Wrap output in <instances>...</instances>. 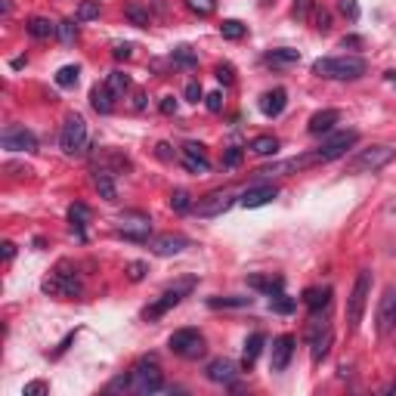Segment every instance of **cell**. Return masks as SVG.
Masks as SVG:
<instances>
[{
    "label": "cell",
    "mask_w": 396,
    "mask_h": 396,
    "mask_svg": "<svg viewBox=\"0 0 396 396\" xmlns=\"http://www.w3.org/2000/svg\"><path fill=\"white\" fill-rule=\"evenodd\" d=\"M316 31H332V16H328V10H316Z\"/></svg>",
    "instance_id": "cell-45"
},
{
    "label": "cell",
    "mask_w": 396,
    "mask_h": 396,
    "mask_svg": "<svg viewBox=\"0 0 396 396\" xmlns=\"http://www.w3.org/2000/svg\"><path fill=\"white\" fill-rule=\"evenodd\" d=\"M149 229H152V220L143 210H124L118 217V235H124L130 242H149Z\"/></svg>",
    "instance_id": "cell-8"
},
{
    "label": "cell",
    "mask_w": 396,
    "mask_h": 396,
    "mask_svg": "<svg viewBox=\"0 0 396 396\" xmlns=\"http://www.w3.org/2000/svg\"><path fill=\"white\" fill-rule=\"evenodd\" d=\"M168 347H170V353L180 356V359H198V356H204V338L195 328H180V332H174Z\"/></svg>",
    "instance_id": "cell-7"
},
{
    "label": "cell",
    "mask_w": 396,
    "mask_h": 396,
    "mask_svg": "<svg viewBox=\"0 0 396 396\" xmlns=\"http://www.w3.org/2000/svg\"><path fill=\"white\" fill-rule=\"evenodd\" d=\"M368 294H372V273L362 269L353 282V291L347 297V328L356 332L362 322V313H366V303H368Z\"/></svg>",
    "instance_id": "cell-2"
},
{
    "label": "cell",
    "mask_w": 396,
    "mask_h": 396,
    "mask_svg": "<svg viewBox=\"0 0 396 396\" xmlns=\"http://www.w3.org/2000/svg\"><path fill=\"white\" fill-rule=\"evenodd\" d=\"M276 195H279V189H276L273 183H260V186L245 189L242 198H239V204L242 208H263V204H269Z\"/></svg>",
    "instance_id": "cell-19"
},
{
    "label": "cell",
    "mask_w": 396,
    "mask_h": 396,
    "mask_svg": "<svg viewBox=\"0 0 396 396\" xmlns=\"http://www.w3.org/2000/svg\"><path fill=\"white\" fill-rule=\"evenodd\" d=\"M186 6L198 16H210L217 10V0H186Z\"/></svg>",
    "instance_id": "cell-40"
},
{
    "label": "cell",
    "mask_w": 396,
    "mask_h": 396,
    "mask_svg": "<svg viewBox=\"0 0 396 396\" xmlns=\"http://www.w3.org/2000/svg\"><path fill=\"white\" fill-rule=\"evenodd\" d=\"M0 254H3V260H12V257H16V245H12V242H3V245H0Z\"/></svg>",
    "instance_id": "cell-54"
},
{
    "label": "cell",
    "mask_w": 396,
    "mask_h": 396,
    "mask_svg": "<svg viewBox=\"0 0 396 396\" xmlns=\"http://www.w3.org/2000/svg\"><path fill=\"white\" fill-rule=\"evenodd\" d=\"M105 87H109L111 96H124L127 93V87H130V78L124 75V71H111V75L105 78Z\"/></svg>",
    "instance_id": "cell-32"
},
{
    "label": "cell",
    "mask_w": 396,
    "mask_h": 396,
    "mask_svg": "<svg viewBox=\"0 0 396 396\" xmlns=\"http://www.w3.org/2000/svg\"><path fill=\"white\" fill-rule=\"evenodd\" d=\"M297 62H300V50L279 47L267 53V65H273V69H285V65H297Z\"/></svg>",
    "instance_id": "cell-24"
},
{
    "label": "cell",
    "mask_w": 396,
    "mask_h": 396,
    "mask_svg": "<svg viewBox=\"0 0 396 396\" xmlns=\"http://www.w3.org/2000/svg\"><path fill=\"white\" fill-rule=\"evenodd\" d=\"M59 146L65 155H84L87 152V124L81 115H69L62 124V134H59Z\"/></svg>",
    "instance_id": "cell-5"
},
{
    "label": "cell",
    "mask_w": 396,
    "mask_h": 396,
    "mask_svg": "<svg viewBox=\"0 0 396 396\" xmlns=\"http://www.w3.org/2000/svg\"><path fill=\"white\" fill-rule=\"evenodd\" d=\"M170 208H174L177 214H186V210L192 208V198H189L186 189H177V192L170 195Z\"/></svg>",
    "instance_id": "cell-37"
},
{
    "label": "cell",
    "mask_w": 396,
    "mask_h": 396,
    "mask_svg": "<svg viewBox=\"0 0 396 396\" xmlns=\"http://www.w3.org/2000/svg\"><path fill=\"white\" fill-rule=\"evenodd\" d=\"M341 44H344V47H359V37H344Z\"/></svg>",
    "instance_id": "cell-55"
},
{
    "label": "cell",
    "mask_w": 396,
    "mask_h": 396,
    "mask_svg": "<svg viewBox=\"0 0 396 396\" xmlns=\"http://www.w3.org/2000/svg\"><path fill=\"white\" fill-rule=\"evenodd\" d=\"M99 16V0H81L78 6V22H90V19Z\"/></svg>",
    "instance_id": "cell-38"
},
{
    "label": "cell",
    "mask_w": 396,
    "mask_h": 396,
    "mask_svg": "<svg viewBox=\"0 0 396 396\" xmlns=\"http://www.w3.org/2000/svg\"><path fill=\"white\" fill-rule=\"evenodd\" d=\"M393 328H396V288L390 285L378 303V334L387 338Z\"/></svg>",
    "instance_id": "cell-14"
},
{
    "label": "cell",
    "mask_w": 396,
    "mask_h": 396,
    "mask_svg": "<svg viewBox=\"0 0 396 396\" xmlns=\"http://www.w3.org/2000/svg\"><path fill=\"white\" fill-rule=\"evenodd\" d=\"M387 81H390L393 87H396V71H387Z\"/></svg>",
    "instance_id": "cell-56"
},
{
    "label": "cell",
    "mask_w": 396,
    "mask_h": 396,
    "mask_svg": "<svg viewBox=\"0 0 396 396\" xmlns=\"http://www.w3.org/2000/svg\"><path fill=\"white\" fill-rule=\"evenodd\" d=\"M251 152L254 155H276L279 152V140L276 136H257V140H251Z\"/></svg>",
    "instance_id": "cell-33"
},
{
    "label": "cell",
    "mask_w": 396,
    "mask_h": 396,
    "mask_svg": "<svg viewBox=\"0 0 396 396\" xmlns=\"http://www.w3.org/2000/svg\"><path fill=\"white\" fill-rule=\"evenodd\" d=\"M174 62H180V65H195L198 62V56L189 47H177L174 50Z\"/></svg>",
    "instance_id": "cell-43"
},
{
    "label": "cell",
    "mask_w": 396,
    "mask_h": 396,
    "mask_svg": "<svg viewBox=\"0 0 396 396\" xmlns=\"http://www.w3.org/2000/svg\"><path fill=\"white\" fill-rule=\"evenodd\" d=\"M390 393H396V384H393V387H390Z\"/></svg>",
    "instance_id": "cell-57"
},
{
    "label": "cell",
    "mask_w": 396,
    "mask_h": 396,
    "mask_svg": "<svg viewBox=\"0 0 396 396\" xmlns=\"http://www.w3.org/2000/svg\"><path fill=\"white\" fill-rule=\"evenodd\" d=\"M204 375H208V381H214V384H233V381L239 378V368H235V362H233V359L220 356V359L208 362Z\"/></svg>",
    "instance_id": "cell-18"
},
{
    "label": "cell",
    "mask_w": 396,
    "mask_h": 396,
    "mask_svg": "<svg viewBox=\"0 0 396 396\" xmlns=\"http://www.w3.org/2000/svg\"><path fill=\"white\" fill-rule=\"evenodd\" d=\"M41 393H47V384H44V381H31V384L22 387V396H41Z\"/></svg>",
    "instance_id": "cell-48"
},
{
    "label": "cell",
    "mask_w": 396,
    "mask_h": 396,
    "mask_svg": "<svg viewBox=\"0 0 396 396\" xmlns=\"http://www.w3.org/2000/svg\"><path fill=\"white\" fill-rule=\"evenodd\" d=\"M356 143H359V134L356 130H341V134L328 136V140H322V146L313 152L316 164H325V161H334V158L347 155V149H353Z\"/></svg>",
    "instance_id": "cell-6"
},
{
    "label": "cell",
    "mask_w": 396,
    "mask_h": 396,
    "mask_svg": "<svg viewBox=\"0 0 396 396\" xmlns=\"http://www.w3.org/2000/svg\"><path fill=\"white\" fill-rule=\"evenodd\" d=\"M338 6H341V12H344L350 22L359 19V3H356V0H338Z\"/></svg>",
    "instance_id": "cell-44"
},
{
    "label": "cell",
    "mask_w": 396,
    "mask_h": 396,
    "mask_svg": "<svg viewBox=\"0 0 396 396\" xmlns=\"http://www.w3.org/2000/svg\"><path fill=\"white\" fill-rule=\"evenodd\" d=\"M313 75L325 81H356L366 75V59L362 56H325L313 62Z\"/></svg>",
    "instance_id": "cell-1"
},
{
    "label": "cell",
    "mask_w": 396,
    "mask_h": 396,
    "mask_svg": "<svg viewBox=\"0 0 396 396\" xmlns=\"http://www.w3.org/2000/svg\"><path fill=\"white\" fill-rule=\"evenodd\" d=\"M309 164H316L313 152H309V155H300V158H288V161H273V164H267V168H263L260 174H263V177H279V174H297V170L309 168Z\"/></svg>",
    "instance_id": "cell-20"
},
{
    "label": "cell",
    "mask_w": 396,
    "mask_h": 396,
    "mask_svg": "<svg viewBox=\"0 0 396 396\" xmlns=\"http://www.w3.org/2000/svg\"><path fill=\"white\" fill-rule=\"evenodd\" d=\"M303 303H307L313 313H322V309H328V303H332V288H307V291H303Z\"/></svg>",
    "instance_id": "cell-23"
},
{
    "label": "cell",
    "mask_w": 396,
    "mask_h": 396,
    "mask_svg": "<svg viewBox=\"0 0 396 396\" xmlns=\"http://www.w3.org/2000/svg\"><path fill=\"white\" fill-rule=\"evenodd\" d=\"M0 143H3L6 152H37V136L22 124H6L3 134H0Z\"/></svg>",
    "instance_id": "cell-11"
},
{
    "label": "cell",
    "mask_w": 396,
    "mask_h": 396,
    "mask_svg": "<svg viewBox=\"0 0 396 396\" xmlns=\"http://www.w3.org/2000/svg\"><path fill=\"white\" fill-rule=\"evenodd\" d=\"M233 208V192L229 189H217V192H208L201 195L198 201L192 204V210L198 217H220Z\"/></svg>",
    "instance_id": "cell-13"
},
{
    "label": "cell",
    "mask_w": 396,
    "mask_h": 396,
    "mask_svg": "<svg viewBox=\"0 0 396 396\" xmlns=\"http://www.w3.org/2000/svg\"><path fill=\"white\" fill-rule=\"evenodd\" d=\"M41 288L47 294H53V297H78V294H81V282H78V276L69 273L65 267H59Z\"/></svg>",
    "instance_id": "cell-12"
},
{
    "label": "cell",
    "mask_w": 396,
    "mask_h": 396,
    "mask_svg": "<svg viewBox=\"0 0 396 396\" xmlns=\"http://www.w3.org/2000/svg\"><path fill=\"white\" fill-rule=\"evenodd\" d=\"M146 273H149V267H146L143 260H130V263H127V279H130V282H140Z\"/></svg>",
    "instance_id": "cell-42"
},
{
    "label": "cell",
    "mask_w": 396,
    "mask_h": 396,
    "mask_svg": "<svg viewBox=\"0 0 396 396\" xmlns=\"http://www.w3.org/2000/svg\"><path fill=\"white\" fill-rule=\"evenodd\" d=\"M338 121H341V111L338 109H322V111H316V115L309 118L307 130L313 136H319V134H328V130H332Z\"/></svg>",
    "instance_id": "cell-21"
},
{
    "label": "cell",
    "mask_w": 396,
    "mask_h": 396,
    "mask_svg": "<svg viewBox=\"0 0 396 396\" xmlns=\"http://www.w3.org/2000/svg\"><path fill=\"white\" fill-rule=\"evenodd\" d=\"M245 25L239 22V19H226V22L220 25V35L226 37V41H239V37H245Z\"/></svg>",
    "instance_id": "cell-35"
},
{
    "label": "cell",
    "mask_w": 396,
    "mask_h": 396,
    "mask_svg": "<svg viewBox=\"0 0 396 396\" xmlns=\"http://www.w3.org/2000/svg\"><path fill=\"white\" fill-rule=\"evenodd\" d=\"M248 285L254 288V291H263L269 297V294H276V291L285 288V279H282V276H251Z\"/></svg>",
    "instance_id": "cell-25"
},
{
    "label": "cell",
    "mask_w": 396,
    "mask_h": 396,
    "mask_svg": "<svg viewBox=\"0 0 396 396\" xmlns=\"http://www.w3.org/2000/svg\"><path fill=\"white\" fill-rule=\"evenodd\" d=\"M130 53H134L130 44H118V47L111 50V56H115V59H130Z\"/></svg>",
    "instance_id": "cell-52"
},
{
    "label": "cell",
    "mask_w": 396,
    "mask_h": 396,
    "mask_svg": "<svg viewBox=\"0 0 396 396\" xmlns=\"http://www.w3.org/2000/svg\"><path fill=\"white\" fill-rule=\"evenodd\" d=\"M93 183H96L99 195H102V198H105V201H115V198H118V189H115V180H111V174H109V170H96Z\"/></svg>",
    "instance_id": "cell-30"
},
{
    "label": "cell",
    "mask_w": 396,
    "mask_h": 396,
    "mask_svg": "<svg viewBox=\"0 0 396 396\" xmlns=\"http://www.w3.org/2000/svg\"><path fill=\"white\" fill-rule=\"evenodd\" d=\"M189 248V239L186 235H174V233H164V235H155V239H149V251L158 257H174L180 254V251Z\"/></svg>",
    "instance_id": "cell-15"
},
{
    "label": "cell",
    "mask_w": 396,
    "mask_h": 396,
    "mask_svg": "<svg viewBox=\"0 0 396 396\" xmlns=\"http://www.w3.org/2000/svg\"><path fill=\"white\" fill-rule=\"evenodd\" d=\"M25 28H28V35L31 37H53V35H59V25H53L50 19H44V16H35V19H28V25H25Z\"/></svg>",
    "instance_id": "cell-27"
},
{
    "label": "cell",
    "mask_w": 396,
    "mask_h": 396,
    "mask_svg": "<svg viewBox=\"0 0 396 396\" xmlns=\"http://www.w3.org/2000/svg\"><path fill=\"white\" fill-rule=\"evenodd\" d=\"M192 285H195V282H192V279H186V282H180V285H174V288H170V291H164V294L158 297L155 303H152V307L143 309V319H149V322L161 319V316L168 313V309H174L177 303L183 300V297H186L189 291H192Z\"/></svg>",
    "instance_id": "cell-9"
},
{
    "label": "cell",
    "mask_w": 396,
    "mask_h": 396,
    "mask_svg": "<svg viewBox=\"0 0 396 396\" xmlns=\"http://www.w3.org/2000/svg\"><path fill=\"white\" fill-rule=\"evenodd\" d=\"M186 99H189V102H198V99H201V84H198V81H189V84H186Z\"/></svg>",
    "instance_id": "cell-50"
},
{
    "label": "cell",
    "mask_w": 396,
    "mask_h": 396,
    "mask_svg": "<svg viewBox=\"0 0 396 396\" xmlns=\"http://www.w3.org/2000/svg\"><path fill=\"white\" fill-rule=\"evenodd\" d=\"M294 307H297V300H294V297H288L285 291L269 294V309H273V313L288 316V313H294Z\"/></svg>",
    "instance_id": "cell-31"
},
{
    "label": "cell",
    "mask_w": 396,
    "mask_h": 396,
    "mask_svg": "<svg viewBox=\"0 0 396 396\" xmlns=\"http://www.w3.org/2000/svg\"><path fill=\"white\" fill-rule=\"evenodd\" d=\"M180 161L186 170H192V174H208L210 170V161L208 155H204V146H198V143H186V146L180 149Z\"/></svg>",
    "instance_id": "cell-17"
},
{
    "label": "cell",
    "mask_w": 396,
    "mask_h": 396,
    "mask_svg": "<svg viewBox=\"0 0 396 396\" xmlns=\"http://www.w3.org/2000/svg\"><path fill=\"white\" fill-rule=\"evenodd\" d=\"M111 99H115V96L109 93V87H105V84H96V87L90 90V105H93L99 115H109V111L115 109V102H111Z\"/></svg>",
    "instance_id": "cell-26"
},
{
    "label": "cell",
    "mask_w": 396,
    "mask_h": 396,
    "mask_svg": "<svg viewBox=\"0 0 396 396\" xmlns=\"http://www.w3.org/2000/svg\"><path fill=\"white\" fill-rule=\"evenodd\" d=\"M78 78H81V69H78V65H62V69L56 71V84H59V87H75Z\"/></svg>",
    "instance_id": "cell-34"
},
{
    "label": "cell",
    "mask_w": 396,
    "mask_h": 396,
    "mask_svg": "<svg viewBox=\"0 0 396 396\" xmlns=\"http://www.w3.org/2000/svg\"><path fill=\"white\" fill-rule=\"evenodd\" d=\"M309 10H313V0H297V3H294V19H307V12Z\"/></svg>",
    "instance_id": "cell-49"
},
{
    "label": "cell",
    "mask_w": 396,
    "mask_h": 396,
    "mask_svg": "<svg viewBox=\"0 0 396 396\" xmlns=\"http://www.w3.org/2000/svg\"><path fill=\"white\" fill-rule=\"evenodd\" d=\"M294 334H282V338H276L273 341V353H269V368L273 372H285L288 368V362H291V356H294Z\"/></svg>",
    "instance_id": "cell-16"
},
{
    "label": "cell",
    "mask_w": 396,
    "mask_h": 396,
    "mask_svg": "<svg viewBox=\"0 0 396 396\" xmlns=\"http://www.w3.org/2000/svg\"><path fill=\"white\" fill-rule=\"evenodd\" d=\"M393 158H396V149H390V146H372V149H362L359 155L347 164V170H350V174H375V170L387 168Z\"/></svg>",
    "instance_id": "cell-4"
},
{
    "label": "cell",
    "mask_w": 396,
    "mask_h": 396,
    "mask_svg": "<svg viewBox=\"0 0 396 396\" xmlns=\"http://www.w3.org/2000/svg\"><path fill=\"white\" fill-rule=\"evenodd\" d=\"M332 325H328V319L319 313H313V319H309V344H313V362H322L328 356V347H332Z\"/></svg>",
    "instance_id": "cell-10"
},
{
    "label": "cell",
    "mask_w": 396,
    "mask_h": 396,
    "mask_svg": "<svg viewBox=\"0 0 396 396\" xmlns=\"http://www.w3.org/2000/svg\"><path fill=\"white\" fill-rule=\"evenodd\" d=\"M161 387H164V375L155 359L136 362V368L127 375V390L134 393H158Z\"/></svg>",
    "instance_id": "cell-3"
},
{
    "label": "cell",
    "mask_w": 396,
    "mask_h": 396,
    "mask_svg": "<svg viewBox=\"0 0 396 396\" xmlns=\"http://www.w3.org/2000/svg\"><path fill=\"white\" fill-rule=\"evenodd\" d=\"M251 300L254 297H235V294H229V297H208V303L210 307H251Z\"/></svg>",
    "instance_id": "cell-36"
},
{
    "label": "cell",
    "mask_w": 396,
    "mask_h": 396,
    "mask_svg": "<svg viewBox=\"0 0 396 396\" xmlns=\"http://www.w3.org/2000/svg\"><path fill=\"white\" fill-rule=\"evenodd\" d=\"M161 111H164V115H174V111H177V99L174 96H164L161 99Z\"/></svg>",
    "instance_id": "cell-53"
},
{
    "label": "cell",
    "mask_w": 396,
    "mask_h": 396,
    "mask_svg": "<svg viewBox=\"0 0 396 396\" xmlns=\"http://www.w3.org/2000/svg\"><path fill=\"white\" fill-rule=\"evenodd\" d=\"M285 102H288V93H285L282 87L267 90V93L260 96V111H263L267 118H279L282 109H285Z\"/></svg>",
    "instance_id": "cell-22"
},
{
    "label": "cell",
    "mask_w": 396,
    "mask_h": 396,
    "mask_svg": "<svg viewBox=\"0 0 396 396\" xmlns=\"http://www.w3.org/2000/svg\"><path fill=\"white\" fill-rule=\"evenodd\" d=\"M59 41H62L65 47L78 41V25L71 22V19H65V22H59Z\"/></svg>",
    "instance_id": "cell-39"
},
{
    "label": "cell",
    "mask_w": 396,
    "mask_h": 396,
    "mask_svg": "<svg viewBox=\"0 0 396 396\" xmlns=\"http://www.w3.org/2000/svg\"><path fill=\"white\" fill-rule=\"evenodd\" d=\"M263 344H267V338H263L260 332L257 334H251V338L245 341V353H242V366L245 368H251L257 362V356H260V350H263Z\"/></svg>",
    "instance_id": "cell-28"
},
{
    "label": "cell",
    "mask_w": 396,
    "mask_h": 396,
    "mask_svg": "<svg viewBox=\"0 0 396 396\" xmlns=\"http://www.w3.org/2000/svg\"><path fill=\"white\" fill-rule=\"evenodd\" d=\"M242 158H245V152H242L239 146L226 149V152H223V168H239V164H242Z\"/></svg>",
    "instance_id": "cell-41"
},
{
    "label": "cell",
    "mask_w": 396,
    "mask_h": 396,
    "mask_svg": "<svg viewBox=\"0 0 396 396\" xmlns=\"http://www.w3.org/2000/svg\"><path fill=\"white\" fill-rule=\"evenodd\" d=\"M87 217H90V210H87V204H71L69 208V223H71V229L78 233V239L84 242V226H87Z\"/></svg>",
    "instance_id": "cell-29"
},
{
    "label": "cell",
    "mask_w": 396,
    "mask_h": 396,
    "mask_svg": "<svg viewBox=\"0 0 396 396\" xmlns=\"http://www.w3.org/2000/svg\"><path fill=\"white\" fill-rule=\"evenodd\" d=\"M204 99H208V109L210 111H220L223 109V93H208Z\"/></svg>",
    "instance_id": "cell-51"
},
{
    "label": "cell",
    "mask_w": 396,
    "mask_h": 396,
    "mask_svg": "<svg viewBox=\"0 0 396 396\" xmlns=\"http://www.w3.org/2000/svg\"><path fill=\"white\" fill-rule=\"evenodd\" d=\"M127 19H130L134 25H149V16L140 10V6H127Z\"/></svg>",
    "instance_id": "cell-46"
},
{
    "label": "cell",
    "mask_w": 396,
    "mask_h": 396,
    "mask_svg": "<svg viewBox=\"0 0 396 396\" xmlns=\"http://www.w3.org/2000/svg\"><path fill=\"white\" fill-rule=\"evenodd\" d=\"M217 81H220V84H233L235 81L233 65H217Z\"/></svg>",
    "instance_id": "cell-47"
}]
</instances>
